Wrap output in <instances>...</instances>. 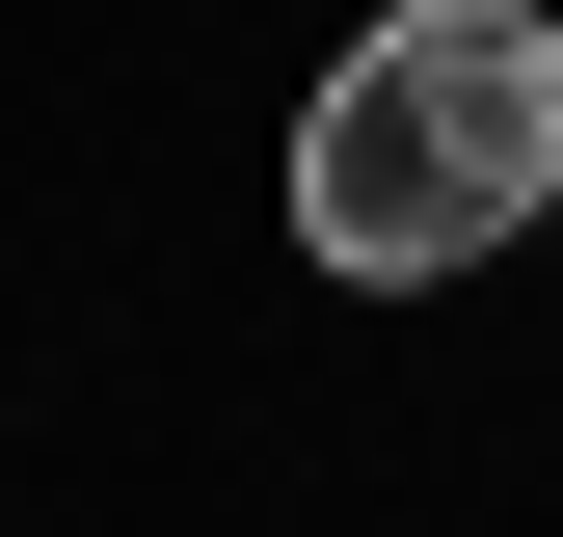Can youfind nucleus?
Returning a JSON list of instances; mask_svg holds the SVG:
<instances>
[{"mask_svg":"<svg viewBox=\"0 0 563 537\" xmlns=\"http://www.w3.org/2000/svg\"><path fill=\"white\" fill-rule=\"evenodd\" d=\"M563 216V0H402L322 54L296 108V242L349 296H430V268Z\"/></svg>","mask_w":563,"mask_h":537,"instance_id":"nucleus-1","label":"nucleus"}]
</instances>
